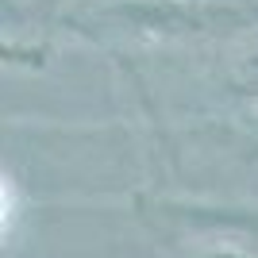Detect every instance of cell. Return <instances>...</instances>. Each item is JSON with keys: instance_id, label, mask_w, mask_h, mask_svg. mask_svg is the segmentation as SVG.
Here are the masks:
<instances>
[{"instance_id": "1", "label": "cell", "mask_w": 258, "mask_h": 258, "mask_svg": "<svg viewBox=\"0 0 258 258\" xmlns=\"http://www.w3.org/2000/svg\"><path fill=\"white\" fill-rule=\"evenodd\" d=\"M170 220H181V224H201V227H227V231H247L258 239V208H173L166 205Z\"/></svg>"}, {"instance_id": "2", "label": "cell", "mask_w": 258, "mask_h": 258, "mask_svg": "<svg viewBox=\"0 0 258 258\" xmlns=\"http://www.w3.org/2000/svg\"><path fill=\"white\" fill-rule=\"evenodd\" d=\"M185 258H258V254H250V250H243V247H231V243H220V247L193 250V254H185Z\"/></svg>"}]
</instances>
